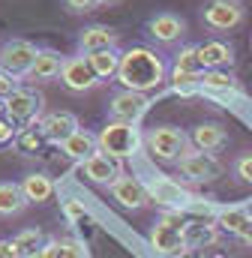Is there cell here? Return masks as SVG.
Returning a JSON list of instances; mask_svg holds the SVG:
<instances>
[{
	"label": "cell",
	"instance_id": "obj_1",
	"mask_svg": "<svg viewBox=\"0 0 252 258\" xmlns=\"http://www.w3.org/2000/svg\"><path fill=\"white\" fill-rule=\"evenodd\" d=\"M168 75V66L165 57L147 45H132L120 51V66H117V81L123 84L126 90H138V93H147L153 87H159Z\"/></svg>",
	"mask_w": 252,
	"mask_h": 258
},
{
	"label": "cell",
	"instance_id": "obj_4",
	"mask_svg": "<svg viewBox=\"0 0 252 258\" xmlns=\"http://www.w3.org/2000/svg\"><path fill=\"white\" fill-rule=\"evenodd\" d=\"M42 105H45V99H42L36 90H30V87H15V90L3 99V117H9L18 129L33 126V123L39 120V114H42Z\"/></svg>",
	"mask_w": 252,
	"mask_h": 258
},
{
	"label": "cell",
	"instance_id": "obj_31",
	"mask_svg": "<svg viewBox=\"0 0 252 258\" xmlns=\"http://www.w3.org/2000/svg\"><path fill=\"white\" fill-rule=\"evenodd\" d=\"M63 216H66V222H84V216H87V210H84V204L78 201V198H63Z\"/></svg>",
	"mask_w": 252,
	"mask_h": 258
},
{
	"label": "cell",
	"instance_id": "obj_36",
	"mask_svg": "<svg viewBox=\"0 0 252 258\" xmlns=\"http://www.w3.org/2000/svg\"><path fill=\"white\" fill-rule=\"evenodd\" d=\"M27 258H51V252H48V243H45L42 249H36L33 255H27Z\"/></svg>",
	"mask_w": 252,
	"mask_h": 258
},
{
	"label": "cell",
	"instance_id": "obj_32",
	"mask_svg": "<svg viewBox=\"0 0 252 258\" xmlns=\"http://www.w3.org/2000/svg\"><path fill=\"white\" fill-rule=\"evenodd\" d=\"M234 177L252 186V150L249 153H240V156L234 159Z\"/></svg>",
	"mask_w": 252,
	"mask_h": 258
},
{
	"label": "cell",
	"instance_id": "obj_2",
	"mask_svg": "<svg viewBox=\"0 0 252 258\" xmlns=\"http://www.w3.org/2000/svg\"><path fill=\"white\" fill-rule=\"evenodd\" d=\"M186 213L183 210H162V216L153 222L147 240H150V249L159 252V255H180L186 252V243H183V225H186Z\"/></svg>",
	"mask_w": 252,
	"mask_h": 258
},
{
	"label": "cell",
	"instance_id": "obj_27",
	"mask_svg": "<svg viewBox=\"0 0 252 258\" xmlns=\"http://www.w3.org/2000/svg\"><path fill=\"white\" fill-rule=\"evenodd\" d=\"M12 243L18 246V252L27 258V255H33L36 249H42L45 243H48V237L39 231V228H24V231H18L15 237H12Z\"/></svg>",
	"mask_w": 252,
	"mask_h": 258
},
{
	"label": "cell",
	"instance_id": "obj_40",
	"mask_svg": "<svg viewBox=\"0 0 252 258\" xmlns=\"http://www.w3.org/2000/svg\"><path fill=\"white\" fill-rule=\"evenodd\" d=\"M102 3H117V0H102Z\"/></svg>",
	"mask_w": 252,
	"mask_h": 258
},
{
	"label": "cell",
	"instance_id": "obj_6",
	"mask_svg": "<svg viewBox=\"0 0 252 258\" xmlns=\"http://www.w3.org/2000/svg\"><path fill=\"white\" fill-rule=\"evenodd\" d=\"M144 141L159 162H177L180 153L189 147V135L180 126H153Z\"/></svg>",
	"mask_w": 252,
	"mask_h": 258
},
{
	"label": "cell",
	"instance_id": "obj_34",
	"mask_svg": "<svg viewBox=\"0 0 252 258\" xmlns=\"http://www.w3.org/2000/svg\"><path fill=\"white\" fill-rule=\"evenodd\" d=\"M63 3H66L69 12H90V9H96L102 0H63Z\"/></svg>",
	"mask_w": 252,
	"mask_h": 258
},
{
	"label": "cell",
	"instance_id": "obj_11",
	"mask_svg": "<svg viewBox=\"0 0 252 258\" xmlns=\"http://www.w3.org/2000/svg\"><path fill=\"white\" fill-rule=\"evenodd\" d=\"M201 21H204V27H210L216 33L234 30L243 21V6L237 0H210L207 9L201 12Z\"/></svg>",
	"mask_w": 252,
	"mask_h": 258
},
{
	"label": "cell",
	"instance_id": "obj_21",
	"mask_svg": "<svg viewBox=\"0 0 252 258\" xmlns=\"http://www.w3.org/2000/svg\"><path fill=\"white\" fill-rule=\"evenodd\" d=\"M18 186H21L24 198H27V204H42V201H48V198L54 195V180H51L48 174H42V171L24 174Z\"/></svg>",
	"mask_w": 252,
	"mask_h": 258
},
{
	"label": "cell",
	"instance_id": "obj_28",
	"mask_svg": "<svg viewBox=\"0 0 252 258\" xmlns=\"http://www.w3.org/2000/svg\"><path fill=\"white\" fill-rule=\"evenodd\" d=\"M42 144H45V135H42L39 126H24V129H18V135H15V147L21 153H36Z\"/></svg>",
	"mask_w": 252,
	"mask_h": 258
},
{
	"label": "cell",
	"instance_id": "obj_25",
	"mask_svg": "<svg viewBox=\"0 0 252 258\" xmlns=\"http://www.w3.org/2000/svg\"><path fill=\"white\" fill-rule=\"evenodd\" d=\"M24 207H27V198L21 192V186L12 180H3L0 183V216H18Z\"/></svg>",
	"mask_w": 252,
	"mask_h": 258
},
{
	"label": "cell",
	"instance_id": "obj_7",
	"mask_svg": "<svg viewBox=\"0 0 252 258\" xmlns=\"http://www.w3.org/2000/svg\"><path fill=\"white\" fill-rule=\"evenodd\" d=\"M36 54H39V48L33 42H27V39H9V42L0 45V69L6 75H12V78L21 81V78L30 75V69L36 63Z\"/></svg>",
	"mask_w": 252,
	"mask_h": 258
},
{
	"label": "cell",
	"instance_id": "obj_38",
	"mask_svg": "<svg viewBox=\"0 0 252 258\" xmlns=\"http://www.w3.org/2000/svg\"><path fill=\"white\" fill-rule=\"evenodd\" d=\"M207 258H228V255H222V252H216V255H207Z\"/></svg>",
	"mask_w": 252,
	"mask_h": 258
},
{
	"label": "cell",
	"instance_id": "obj_8",
	"mask_svg": "<svg viewBox=\"0 0 252 258\" xmlns=\"http://www.w3.org/2000/svg\"><path fill=\"white\" fill-rule=\"evenodd\" d=\"M144 186H147L150 201H156L162 210H183L189 201L195 198L186 186H180L177 180H171V177H165V174H150V177L144 180Z\"/></svg>",
	"mask_w": 252,
	"mask_h": 258
},
{
	"label": "cell",
	"instance_id": "obj_22",
	"mask_svg": "<svg viewBox=\"0 0 252 258\" xmlns=\"http://www.w3.org/2000/svg\"><path fill=\"white\" fill-rule=\"evenodd\" d=\"M60 66H63L60 51H54V48H39L36 63H33V69H30L27 78H33V81H54V78H60Z\"/></svg>",
	"mask_w": 252,
	"mask_h": 258
},
{
	"label": "cell",
	"instance_id": "obj_18",
	"mask_svg": "<svg viewBox=\"0 0 252 258\" xmlns=\"http://www.w3.org/2000/svg\"><path fill=\"white\" fill-rule=\"evenodd\" d=\"M189 144L204 150V153H216L228 144V132L219 126V123H198L189 135Z\"/></svg>",
	"mask_w": 252,
	"mask_h": 258
},
{
	"label": "cell",
	"instance_id": "obj_15",
	"mask_svg": "<svg viewBox=\"0 0 252 258\" xmlns=\"http://www.w3.org/2000/svg\"><path fill=\"white\" fill-rule=\"evenodd\" d=\"M216 225L228 234H234L237 240L252 243V216L246 213L243 204H234V207H219L216 213Z\"/></svg>",
	"mask_w": 252,
	"mask_h": 258
},
{
	"label": "cell",
	"instance_id": "obj_30",
	"mask_svg": "<svg viewBox=\"0 0 252 258\" xmlns=\"http://www.w3.org/2000/svg\"><path fill=\"white\" fill-rule=\"evenodd\" d=\"M48 252L51 258H84V246L78 240H69V237H54L48 240Z\"/></svg>",
	"mask_w": 252,
	"mask_h": 258
},
{
	"label": "cell",
	"instance_id": "obj_19",
	"mask_svg": "<svg viewBox=\"0 0 252 258\" xmlns=\"http://www.w3.org/2000/svg\"><path fill=\"white\" fill-rule=\"evenodd\" d=\"M198 90L210 93V96H231V93H240V84L231 72L225 69H204L201 72V84Z\"/></svg>",
	"mask_w": 252,
	"mask_h": 258
},
{
	"label": "cell",
	"instance_id": "obj_39",
	"mask_svg": "<svg viewBox=\"0 0 252 258\" xmlns=\"http://www.w3.org/2000/svg\"><path fill=\"white\" fill-rule=\"evenodd\" d=\"M0 114H3V99H0Z\"/></svg>",
	"mask_w": 252,
	"mask_h": 258
},
{
	"label": "cell",
	"instance_id": "obj_17",
	"mask_svg": "<svg viewBox=\"0 0 252 258\" xmlns=\"http://www.w3.org/2000/svg\"><path fill=\"white\" fill-rule=\"evenodd\" d=\"M39 129H42L45 141H51V144L60 147V141H66L75 129H81V123H78V117L69 114V111H54V114H48V117L39 123Z\"/></svg>",
	"mask_w": 252,
	"mask_h": 258
},
{
	"label": "cell",
	"instance_id": "obj_35",
	"mask_svg": "<svg viewBox=\"0 0 252 258\" xmlns=\"http://www.w3.org/2000/svg\"><path fill=\"white\" fill-rule=\"evenodd\" d=\"M0 258H24L12 240H0Z\"/></svg>",
	"mask_w": 252,
	"mask_h": 258
},
{
	"label": "cell",
	"instance_id": "obj_33",
	"mask_svg": "<svg viewBox=\"0 0 252 258\" xmlns=\"http://www.w3.org/2000/svg\"><path fill=\"white\" fill-rule=\"evenodd\" d=\"M15 135H18V126L0 114V144H15Z\"/></svg>",
	"mask_w": 252,
	"mask_h": 258
},
{
	"label": "cell",
	"instance_id": "obj_12",
	"mask_svg": "<svg viewBox=\"0 0 252 258\" xmlns=\"http://www.w3.org/2000/svg\"><path fill=\"white\" fill-rule=\"evenodd\" d=\"M111 195H114V201L126 207V210H141L144 204H150V195H147V186H144V180H138L135 174H120L111 186Z\"/></svg>",
	"mask_w": 252,
	"mask_h": 258
},
{
	"label": "cell",
	"instance_id": "obj_3",
	"mask_svg": "<svg viewBox=\"0 0 252 258\" xmlns=\"http://www.w3.org/2000/svg\"><path fill=\"white\" fill-rule=\"evenodd\" d=\"M96 141H99V150L114 156V159H129L138 153L141 147V129L135 123H120V120H111L96 132Z\"/></svg>",
	"mask_w": 252,
	"mask_h": 258
},
{
	"label": "cell",
	"instance_id": "obj_29",
	"mask_svg": "<svg viewBox=\"0 0 252 258\" xmlns=\"http://www.w3.org/2000/svg\"><path fill=\"white\" fill-rule=\"evenodd\" d=\"M171 69L201 75V72H204V66H201V60H198V45H186V48H180V54L174 57V66H171Z\"/></svg>",
	"mask_w": 252,
	"mask_h": 258
},
{
	"label": "cell",
	"instance_id": "obj_10",
	"mask_svg": "<svg viewBox=\"0 0 252 258\" xmlns=\"http://www.w3.org/2000/svg\"><path fill=\"white\" fill-rule=\"evenodd\" d=\"M60 84L72 93H84V90H93L99 84L96 72L90 60L84 54H72V57H63V66H60Z\"/></svg>",
	"mask_w": 252,
	"mask_h": 258
},
{
	"label": "cell",
	"instance_id": "obj_14",
	"mask_svg": "<svg viewBox=\"0 0 252 258\" xmlns=\"http://www.w3.org/2000/svg\"><path fill=\"white\" fill-rule=\"evenodd\" d=\"M147 36L162 45H174L186 36V21L174 12H159V15L147 18Z\"/></svg>",
	"mask_w": 252,
	"mask_h": 258
},
{
	"label": "cell",
	"instance_id": "obj_20",
	"mask_svg": "<svg viewBox=\"0 0 252 258\" xmlns=\"http://www.w3.org/2000/svg\"><path fill=\"white\" fill-rule=\"evenodd\" d=\"M60 150L69 156V159L84 162L87 156L99 153V141H96V135H93V132H87V129H75L66 141H60Z\"/></svg>",
	"mask_w": 252,
	"mask_h": 258
},
{
	"label": "cell",
	"instance_id": "obj_16",
	"mask_svg": "<svg viewBox=\"0 0 252 258\" xmlns=\"http://www.w3.org/2000/svg\"><path fill=\"white\" fill-rule=\"evenodd\" d=\"M117 48V33L102 24H90L78 33V54H93V51H108Z\"/></svg>",
	"mask_w": 252,
	"mask_h": 258
},
{
	"label": "cell",
	"instance_id": "obj_23",
	"mask_svg": "<svg viewBox=\"0 0 252 258\" xmlns=\"http://www.w3.org/2000/svg\"><path fill=\"white\" fill-rule=\"evenodd\" d=\"M216 237H219V231L207 219H186V225H183V243H186V249L210 246V243H216Z\"/></svg>",
	"mask_w": 252,
	"mask_h": 258
},
{
	"label": "cell",
	"instance_id": "obj_37",
	"mask_svg": "<svg viewBox=\"0 0 252 258\" xmlns=\"http://www.w3.org/2000/svg\"><path fill=\"white\" fill-rule=\"evenodd\" d=\"M243 207H246V213H249V216H252V201H246V204H243Z\"/></svg>",
	"mask_w": 252,
	"mask_h": 258
},
{
	"label": "cell",
	"instance_id": "obj_13",
	"mask_svg": "<svg viewBox=\"0 0 252 258\" xmlns=\"http://www.w3.org/2000/svg\"><path fill=\"white\" fill-rule=\"evenodd\" d=\"M81 174L90 180V183H99V186H111L120 174H123V168H120V159H114V156H108V153H93V156H87L84 162H81Z\"/></svg>",
	"mask_w": 252,
	"mask_h": 258
},
{
	"label": "cell",
	"instance_id": "obj_24",
	"mask_svg": "<svg viewBox=\"0 0 252 258\" xmlns=\"http://www.w3.org/2000/svg\"><path fill=\"white\" fill-rule=\"evenodd\" d=\"M234 51L228 42H219V39H210V42H201L198 45V60L204 69H222V66L231 63Z\"/></svg>",
	"mask_w": 252,
	"mask_h": 258
},
{
	"label": "cell",
	"instance_id": "obj_26",
	"mask_svg": "<svg viewBox=\"0 0 252 258\" xmlns=\"http://www.w3.org/2000/svg\"><path fill=\"white\" fill-rule=\"evenodd\" d=\"M90 66H93V72H96V78L99 81H105V78H114L117 75V66H120V51L117 48H108V51H93V54H84Z\"/></svg>",
	"mask_w": 252,
	"mask_h": 258
},
{
	"label": "cell",
	"instance_id": "obj_5",
	"mask_svg": "<svg viewBox=\"0 0 252 258\" xmlns=\"http://www.w3.org/2000/svg\"><path fill=\"white\" fill-rule=\"evenodd\" d=\"M174 165H177V171L186 180H192V183H210V180H216L222 174V162L213 153H204V150H198L192 144L180 153V159Z\"/></svg>",
	"mask_w": 252,
	"mask_h": 258
},
{
	"label": "cell",
	"instance_id": "obj_9",
	"mask_svg": "<svg viewBox=\"0 0 252 258\" xmlns=\"http://www.w3.org/2000/svg\"><path fill=\"white\" fill-rule=\"evenodd\" d=\"M147 105H150L147 93L120 87V90L111 93V99H108V114H111V120H120V123H138V120L144 117Z\"/></svg>",
	"mask_w": 252,
	"mask_h": 258
}]
</instances>
